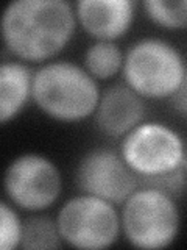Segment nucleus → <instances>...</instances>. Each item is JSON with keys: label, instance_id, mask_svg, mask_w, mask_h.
Listing matches in <instances>:
<instances>
[{"label": "nucleus", "instance_id": "1", "mask_svg": "<svg viewBox=\"0 0 187 250\" xmlns=\"http://www.w3.org/2000/svg\"><path fill=\"white\" fill-rule=\"evenodd\" d=\"M76 30L75 6L69 0H11L0 21L3 49L30 66L56 60Z\"/></svg>", "mask_w": 187, "mask_h": 250}, {"label": "nucleus", "instance_id": "2", "mask_svg": "<svg viewBox=\"0 0 187 250\" xmlns=\"http://www.w3.org/2000/svg\"><path fill=\"white\" fill-rule=\"evenodd\" d=\"M101 91L81 62L56 58L35 69L31 104L55 122L80 124L94 117Z\"/></svg>", "mask_w": 187, "mask_h": 250}, {"label": "nucleus", "instance_id": "3", "mask_svg": "<svg viewBox=\"0 0 187 250\" xmlns=\"http://www.w3.org/2000/svg\"><path fill=\"white\" fill-rule=\"evenodd\" d=\"M186 72L184 53L168 39L144 36L125 50L123 83L145 100H168Z\"/></svg>", "mask_w": 187, "mask_h": 250}, {"label": "nucleus", "instance_id": "4", "mask_svg": "<svg viewBox=\"0 0 187 250\" xmlns=\"http://www.w3.org/2000/svg\"><path fill=\"white\" fill-rule=\"evenodd\" d=\"M122 238L131 247L161 250L175 244L183 227V214L175 195L147 185L120 205Z\"/></svg>", "mask_w": 187, "mask_h": 250}, {"label": "nucleus", "instance_id": "5", "mask_svg": "<svg viewBox=\"0 0 187 250\" xmlns=\"http://www.w3.org/2000/svg\"><path fill=\"white\" fill-rule=\"evenodd\" d=\"M119 152L139 183L173 174L187 163L184 136L167 122L145 119L120 139Z\"/></svg>", "mask_w": 187, "mask_h": 250}, {"label": "nucleus", "instance_id": "6", "mask_svg": "<svg viewBox=\"0 0 187 250\" xmlns=\"http://www.w3.org/2000/svg\"><path fill=\"white\" fill-rule=\"evenodd\" d=\"M55 219L64 246L76 250H105L122 238L120 207L91 194L64 200Z\"/></svg>", "mask_w": 187, "mask_h": 250}, {"label": "nucleus", "instance_id": "7", "mask_svg": "<svg viewBox=\"0 0 187 250\" xmlns=\"http://www.w3.org/2000/svg\"><path fill=\"white\" fill-rule=\"evenodd\" d=\"M3 195L23 213H44L58 203L64 178L56 161L37 152H23L6 164Z\"/></svg>", "mask_w": 187, "mask_h": 250}, {"label": "nucleus", "instance_id": "8", "mask_svg": "<svg viewBox=\"0 0 187 250\" xmlns=\"http://www.w3.org/2000/svg\"><path fill=\"white\" fill-rule=\"evenodd\" d=\"M78 192L91 194L120 207L139 188V177L119 152V148L97 146L86 150L74 169Z\"/></svg>", "mask_w": 187, "mask_h": 250}, {"label": "nucleus", "instance_id": "9", "mask_svg": "<svg viewBox=\"0 0 187 250\" xmlns=\"http://www.w3.org/2000/svg\"><path fill=\"white\" fill-rule=\"evenodd\" d=\"M78 28L92 41H119L137 18L134 0H78L74 3Z\"/></svg>", "mask_w": 187, "mask_h": 250}, {"label": "nucleus", "instance_id": "10", "mask_svg": "<svg viewBox=\"0 0 187 250\" xmlns=\"http://www.w3.org/2000/svg\"><path fill=\"white\" fill-rule=\"evenodd\" d=\"M145 99L125 83H114L101 91L94 113L97 131L111 139H122L147 119Z\"/></svg>", "mask_w": 187, "mask_h": 250}, {"label": "nucleus", "instance_id": "11", "mask_svg": "<svg viewBox=\"0 0 187 250\" xmlns=\"http://www.w3.org/2000/svg\"><path fill=\"white\" fill-rule=\"evenodd\" d=\"M35 70L19 60H5L0 66V122L6 125L33 102Z\"/></svg>", "mask_w": 187, "mask_h": 250}, {"label": "nucleus", "instance_id": "12", "mask_svg": "<svg viewBox=\"0 0 187 250\" xmlns=\"http://www.w3.org/2000/svg\"><path fill=\"white\" fill-rule=\"evenodd\" d=\"M125 50L115 41H92L83 52L81 64L98 83L122 75Z\"/></svg>", "mask_w": 187, "mask_h": 250}, {"label": "nucleus", "instance_id": "13", "mask_svg": "<svg viewBox=\"0 0 187 250\" xmlns=\"http://www.w3.org/2000/svg\"><path fill=\"white\" fill-rule=\"evenodd\" d=\"M64 246L55 216L31 213L25 217V229L20 249L23 250H55Z\"/></svg>", "mask_w": 187, "mask_h": 250}, {"label": "nucleus", "instance_id": "14", "mask_svg": "<svg viewBox=\"0 0 187 250\" xmlns=\"http://www.w3.org/2000/svg\"><path fill=\"white\" fill-rule=\"evenodd\" d=\"M140 8L147 19L162 30L187 28V0H144Z\"/></svg>", "mask_w": 187, "mask_h": 250}, {"label": "nucleus", "instance_id": "15", "mask_svg": "<svg viewBox=\"0 0 187 250\" xmlns=\"http://www.w3.org/2000/svg\"><path fill=\"white\" fill-rule=\"evenodd\" d=\"M23 229H25V219L22 217L20 209L3 199L0 203V249H20Z\"/></svg>", "mask_w": 187, "mask_h": 250}, {"label": "nucleus", "instance_id": "16", "mask_svg": "<svg viewBox=\"0 0 187 250\" xmlns=\"http://www.w3.org/2000/svg\"><path fill=\"white\" fill-rule=\"evenodd\" d=\"M140 185L158 188V189H162L178 197V195H181L187 189V174H186V169H181L178 172H173V174H167L158 178L147 180V182H142Z\"/></svg>", "mask_w": 187, "mask_h": 250}, {"label": "nucleus", "instance_id": "17", "mask_svg": "<svg viewBox=\"0 0 187 250\" xmlns=\"http://www.w3.org/2000/svg\"><path fill=\"white\" fill-rule=\"evenodd\" d=\"M167 102H168L170 108L173 109L179 117L187 119V72H186L183 83L179 84L176 92Z\"/></svg>", "mask_w": 187, "mask_h": 250}, {"label": "nucleus", "instance_id": "18", "mask_svg": "<svg viewBox=\"0 0 187 250\" xmlns=\"http://www.w3.org/2000/svg\"><path fill=\"white\" fill-rule=\"evenodd\" d=\"M184 169H186V174H187V163H186V166H184Z\"/></svg>", "mask_w": 187, "mask_h": 250}]
</instances>
